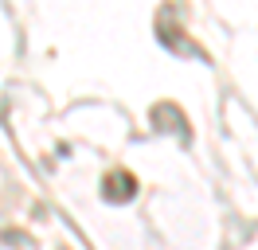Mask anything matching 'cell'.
Returning a JSON list of instances; mask_svg holds the SVG:
<instances>
[{
    "mask_svg": "<svg viewBox=\"0 0 258 250\" xmlns=\"http://www.w3.org/2000/svg\"><path fill=\"white\" fill-rule=\"evenodd\" d=\"M153 125H157V129H168V133H176V137H188V121H184V113H180L172 102L153 106Z\"/></svg>",
    "mask_w": 258,
    "mask_h": 250,
    "instance_id": "cell-3",
    "label": "cell"
},
{
    "mask_svg": "<svg viewBox=\"0 0 258 250\" xmlns=\"http://www.w3.org/2000/svg\"><path fill=\"white\" fill-rule=\"evenodd\" d=\"M157 35H161L164 47H172V51H180V55H196V59H204L192 43L180 39L184 31H180V24H176V8H164V12H161V20H157Z\"/></svg>",
    "mask_w": 258,
    "mask_h": 250,
    "instance_id": "cell-1",
    "label": "cell"
},
{
    "mask_svg": "<svg viewBox=\"0 0 258 250\" xmlns=\"http://www.w3.org/2000/svg\"><path fill=\"white\" fill-rule=\"evenodd\" d=\"M102 196L110 203H129L137 196V180H133L125 168H113V172H106V180H102Z\"/></svg>",
    "mask_w": 258,
    "mask_h": 250,
    "instance_id": "cell-2",
    "label": "cell"
}]
</instances>
